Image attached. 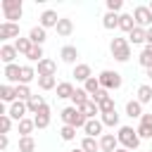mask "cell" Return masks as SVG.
<instances>
[{
    "label": "cell",
    "instance_id": "obj_1",
    "mask_svg": "<svg viewBox=\"0 0 152 152\" xmlns=\"http://www.w3.org/2000/svg\"><path fill=\"white\" fill-rule=\"evenodd\" d=\"M116 138H119V145H121L124 150H128V152L140 145V135H138V131H135L133 126H119Z\"/></svg>",
    "mask_w": 152,
    "mask_h": 152
},
{
    "label": "cell",
    "instance_id": "obj_2",
    "mask_svg": "<svg viewBox=\"0 0 152 152\" xmlns=\"http://www.w3.org/2000/svg\"><path fill=\"white\" fill-rule=\"evenodd\" d=\"M59 116H62V121H64V126H74V128H83L86 124H88V116L81 112V109H76V107H64L62 112H59Z\"/></svg>",
    "mask_w": 152,
    "mask_h": 152
},
{
    "label": "cell",
    "instance_id": "obj_3",
    "mask_svg": "<svg viewBox=\"0 0 152 152\" xmlns=\"http://www.w3.org/2000/svg\"><path fill=\"white\" fill-rule=\"evenodd\" d=\"M109 50H112V57L116 62H128L131 59V43H128V38H112Z\"/></svg>",
    "mask_w": 152,
    "mask_h": 152
},
{
    "label": "cell",
    "instance_id": "obj_4",
    "mask_svg": "<svg viewBox=\"0 0 152 152\" xmlns=\"http://www.w3.org/2000/svg\"><path fill=\"white\" fill-rule=\"evenodd\" d=\"M0 7H2V14H5V21H12V24H17V19H21V14H24L21 0H2Z\"/></svg>",
    "mask_w": 152,
    "mask_h": 152
},
{
    "label": "cell",
    "instance_id": "obj_5",
    "mask_svg": "<svg viewBox=\"0 0 152 152\" xmlns=\"http://www.w3.org/2000/svg\"><path fill=\"white\" fill-rule=\"evenodd\" d=\"M97 81H100V86H102L104 90H119L121 83H124L121 74H119V71H112V69H104V71L97 76Z\"/></svg>",
    "mask_w": 152,
    "mask_h": 152
},
{
    "label": "cell",
    "instance_id": "obj_6",
    "mask_svg": "<svg viewBox=\"0 0 152 152\" xmlns=\"http://www.w3.org/2000/svg\"><path fill=\"white\" fill-rule=\"evenodd\" d=\"M133 19H135V26L150 28V26H152V12H150V7H147V5H138V7L133 10Z\"/></svg>",
    "mask_w": 152,
    "mask_h": 152
},
{
    "label": "cell",
    "instance_id": "obj_7",
    "mask_svg": "<svg viewBox=\"0 0 152 152\" xmlns=\"http://www.w3.org/2000/svg\"><path fill=\"white\" fill-rule=\"evenodd\" d=\"M2 76H5V81H7L10 86H12V83L19 86V83H21V66H19L17 62H14V64H5V74H2Z\"/></svg>",
    "mask_w": 152,
    "mask_h": 152
},
{
    "label": "cell",
    "instance_id": "obj_8",
    "mask_svg": "<svg viewBox=\"0 0 152 152\" xmlns=\"http://www.w3.org/2000/svg\"><path fill=\"white\" fill-rule=\"evenodd\" d=\"M38 19H40V26L48 31V28H57V24H59V19H62V17H57V12H55V10H45Z\"/></svg>",
    "mask_w": 152,
    "mask_h": 152
},
{
    "label": "cell",
    "instance_id": "obj_9",
    "mask_svg": "<svg viewBox=\"0 0 152 152\" xmlns=\"http://www.w3.org/2000/svg\"><path fill=\"white\" fill-rule=\"evenodd\" d=\"M26 112H28V107H26V102H21V100H17V102H12L10 104V109H7V114L19 124L21 119H26Z\"/></svg>",
    "mask_w": 152,
    "mask_h": 152
},
{
    "label": "cell",
    "instance_id": "obj_10",
    "mask_svg": "<svg viewBox=\"0 0 152 152\" xmlns=\"http://www.w3.org/2000/svg\"><path fill=\"white\" fill-rule=\"evenodd\" d=\"M135 131H138L140 140H142V138L150 140V138H152V114H142V116H140V126H138Z\"/></svg>",
    "mask_w": 152,
    "mask_h": 152
},
{
    "label": "cell",
    "instance_id": "obj_11",
    "mask_svg": "<svg viewBox=\"0 0 152 152\" xmlns=\"http://www.w3.org/2000/svg\"><path fill=\"white\" fill-rule=\"evenodd\" d=\"M10 38H19V24L2 21L0 24V40H10Z\"/></svg>",
    "mask_w": 152,
    "mask_h": 152
},
{
    "label": "cell",
    "instance_id": "obj_12",
    "mask_svg": "<svg viewBox=\"0 0 152 152\" xmlns=\"http://www.w3.org/2000/svg\"><path fill=\"white\" fill-rule=\"evenodd\" d=\"M38 76H55L57 74V62L55 59H50V57H45V59H40L38 62Z\"/></svg>",
    "mask_w": 152,
    "mask_h": 152
},
{
    "label": "cell",
    "instance_id": "obj_13",
    "mask_svg": "<svg viewBox=\"0 0 152 152\" xmlns=\"http://www.w3.org/2000/svg\"><path fill=\"white\" fill-rule=\"evenodd\" d=\"M102 128H104V124H102L100 119H88V124L83 126V131H86V135H88V138H97V135L102 138V135H104V133H102Z\"/></svg>",
    "mask_w": 152,
    "mask_h": 152
},
{
    "label": "cell",
    "instance_id": "obj_14",
    "mask_svg": "<svg viewBox=\"0 0 152 152\" xmlns=\"http://www.w3.org/2000/svg\"><path fill=\"white\" fill-rule=\"evenodd\" d=\"M100 150H102V152H116V150H119V138H116L114 133H104V135L100 138Z\"/></svg>",
    "mask_w": 152,
    "mask_h": 152
},
{
    "label": "cell",
    "instance_id": "obj_15",
    "mask_svg": "<svg viewBox=\"0 0 152 152\" xmlns=\"http://www.w3.org/2000/svg\"><path fill=\"white\" fill-rule=\"evenodd\" d=\"M33 121H36V128H48V126H50V107L43 104V107L36 112Z\"/></svg>",
    "mask_w": 152,
    "mask_h": 152
},
{
    "label": "cell",
    "instance_id": "obj_16",
    "mask_svg": "<svg viewBox=\"0 0 152 152\" xmlns=\"http://www.w3.org/2000/svg\"><path fill=\"white\" fill-rule=\"evenodd\" d=\"M17 48L14 45H10V43H5L2 48H0V59L5 62V64H14V59H17Z\"/></svg>",
    "mask_w": 152,
    "mask_h": 152
},
{
    "label": "cell",
    "instance_id": "obj_17",
    "mask_svg": "<svg viewBox=\"0 0 152 152\" xmlns=\"http://www.w3.org/2000/svg\"><path fill=\"white\" fill-rule=\"evenodd\" d=\"M59 57H62L64 64H76V59H78V50H76L74 45H64V48L59 50Z\"/></svg>",
    "mask_w": 152,
    "mask_h": 152
},
{
    "label": "cell",
    "instance_id": "obj_18",
    "mask_svg": "<svg viewBox=\"0 0 152 152\" xmlns=\"http://www.w3.org/2000/svg\"><path fill=\"white\" fill-rule=\"evenodd\" d=\"M28 38H31V43H33V45H43V43L48 40V33H45V28L38 24V26H33V28L28 31Z\"/></svg>",
    "mask_w": 152,
    "mask_h": 152
},
{
    "label": "cell",
    "instance_id": "obj_19",
    "mask_svg": "<svg viewBox=\"0 0 152 152\" xmlns=\"http://www.w3.org/2000/svg\"><path fill=\"white\" fill-rule=\"evenodd\" d=\"M119 28H121V31H126V33H131V31L135 28V19H133V14L121 12V14H119Z\"/></svg>",
    "mask_w": 152,
    "mask_h": 152
},
{
    "label": "cell",
    "instance_id": "obj_20",
    "mask_svg": "<svg viewBox=\"0 0 152 152\" xmlns=\"http://www.w3.org/2000/svg\"><path fill=\"white\" fill-rule=\"evenodd\" d=\"M74 78H76V81H81V83H86L88 78H93L90 66H88V64H76V66H74Z\"/></svg>",
    "mask_w": 152,
    "mask_h": 152
},
{
    "label": "cell",
    "instance_id": "obj_21",
    "mask_svg": "<svg viewBox=\"0 0 152 152\" xmlns=\"http://www.w3.org/2000/svg\"><path fill=\"white\" fill-rule=\"evenodd\" d=\"M0 100L2 102H17V86H10V83H5L2 88H0Z\"/></svg>",
    "mask_w": 152,
    "mask_h": 152
},
{
    "label": "cell",
    "instance_id": "obj_22",
    "mask_svg": "<svg viewBox=\"0 0 152 152\" xmlns=\"http://www.w3.org/2000/svg\"><path fill=\"white\" fill-rule=\"evenodd\" d=\"M71 33H74V21H71V19H66V17H62V19H59V24H57V36L66 38V36H71Z\"/></svg>",
    "mask_w": 152,
    "mask_h": 152
},
{
    "label": "cell",
    "instance_id": "obj_23",
    "mask_svg": "<svg viewBox=\"0 0 152 152\" xmlns=\"http://www.w3.org/2000/svg\"><path fill=\"white\" fill-rule=\"evenodd\" d=\"M145 38H147V28H140V26H135L128 33V43L131 45H140V43H145Z\"/></svg>",
    "mask_w": 152,
    "mask_h": 152
},
{
    "label": "cell",
    "instance_id": "obj_24",
    "mask_svg": "<svg viewBox=\"0 0 152 152\" xmlns=\"http://www.w3.org/2000/svg\"><path fill=\"white\" fill-rule=\"evenodd\" d=\"M126 116L140 119V116H142V104H140L138 100H128V102H126Z\"/></svg>",
    "mask_w": 152,
    "mask_h": 152
},
{
    "label": "cell",
    "instance_id": "obj_25",
    "mask_svg": "<svg viewBox=\"0 0 152 152\" xmlns=\"http://www.w3.org/2000/svg\"><path fill=\"white\" fill-rule=\"evenodd\" d=\"M76 109H81L88 119H95V114H100V107H97V102H93V100L83 102V104H81V107H76Z\"/></svg>",
    "mask_w": 152,
    "mask_h": 152
},
{
    "label": "cell",
    "instance_id": "obj_26",
    "mask_svg": "<svg viewBox=\"0 0 152 152\" xmlns=\"http://www.w3.org/2000/svg\"><path fill=\"white\" fill-rule=\"evenodd\" d=\"M140 104H147V102H152V86H147V83H142L140 88H138V97H135Z\"/></svg>",
    "mask_w": 152,
    "mask_h": 152
},
{
    "label": "cell",
    "instance_id": "obj_27",
    "mask_svg": "<svg viewBox=\"0 0 152 152\" xmlns=\"http://www.w3.org/2000/svg\"><path fill=\"white\" fill-rule=\"evenodd\" d=\"M14 48H17V52H19V55H24V57H26V55L31 52L33 43H31V38H17V40H14Z\"/></svg>",
    "mask_w": 152,
    "mask_h": 152
},
{
    "label": "cell",
    "instance_id": "obj_28",
    "mask_svg": "<svg viewBox=\"0 0 152 152\" xmlns=\"http://www.w3.org/2000/svg\"><path fill=\"white\" fill-rule=\"evenodd\" d=\"M33 78H38V71H36L31 64H24V66H21V83H24V86H28Z\"/></svg>",
    "mask_w": 152,
    "mask_h": 152
},
{
    "label": "cell",
    "instance_id": "obj_29",
    "mask_svg": "<svg viewBox=\"0 0 152 152\" xmlns=\"http://www.w3.org/2000/svg\"><path fill=\"white\" fill-rule=\"evenodd\" d=\"M74 86L69 83V81H62L59 86H57V97H62V100H66V97H74Z\"/></svg>",
    "mask_w": 152,
    "mask_h": 152
},
{
    "label": "cell",
    "instance_id": "obj_30",
    "mask_svg": "<svg viewBox=\"0 0 152 152\" xmlns=\"http://www.w3.org/2000/svg\"><path fill=\"white\" fill-rule=\"evenodd\" d=\"M17 128H19V133H21V138H24V135H31L33 128H36V121L26 116V119H21V121L17 124Z\"/></svg>",
    "mask_w": 152,
    "mask_h": 152
},
{
    "label": "cell",
    "instance_id": "obj_31",
    "mask_svg": "<svg viewBox=\"0 0 152 152\" xmlns=\"http://www.w3.org/2000/svg\"><path fill=\"white\" fill-rule=\"evenodd\" d=\"M102 26H104L107 31H112V28H119V14H114V12H107V14L102 17Z\"/></svg>",
    "mask_w": 152,
    "mask_h": 152
},
{
    "label": "cell",
    "instance_id": "obj_32",
    "mask_svg": "<svg viewBox=\"0 0 152 152\" xmlns=\"http://www.w3.org/2000/svg\"><path fill=\"white\" fill-rule=\"evenodd\" d=\"M59 83H57V78L55 76H38V88L40 90H52V88H57Z\"/></svg>",
    "mask_w": 152,
    "mask_h": 152
},
{
    "label": "cell",
    "instance_id": "obj_33",
    "mask_svg": "<svg viewBox=\"0 0 152 152\" xmlns=\"http://www.w3.org/2000/svg\"><path fill=\"white\" fill-rule=\"evenodd\" d=\"M81 150H83V152H97V150H100V140L86 135V138L81 140Z\"/></svg>",
    "mask_w": 152,
    "mask_h": 152
},
{
    "label": "cell",
    "instance_id": "obj_34",
    "mask_svg": "<svg viewBox=\"0 0 152 152\" xmlns=\"http://www.w3.org/2000/svg\"><path fill=\"white\" fill-rule=\"evenodd\" d=\"M19 152H36V140L31 135L19 138Z\"/></svg>",
    "mask_w": 152,
    "mask_h": 152
},
{
    "label": "cell",
    "instance_id": "obj_35",
    "mask_svg": "<svg viewBox=\"0 0 152 152\" xmlns=\"http://www.w3.org/2000/svg\"><path fill=\"white\" fill-rule=\"evenodd\" d=\"M100 88H102V86H100V81H97V76H93V78H88V81L83 83V90H86V93H88L90 97H93V95H95V93H97Z\"/></svg>",
    "mask_w": 152,
    "mask_h": 152
},
{
    "label": "cell",
    "instance_id": "obj_36",
    "mask_svg": "<svg viewBox=\"0 0 152 152\" xmlns=\"http://www.w3.org/2000/svg\"><path fill=\"white\" fill-rule=\"evenodd\" d=\"M138 62H140V66H145V69H150V66H152V48H150V45L138 55Z\"/></svg>",
    "mask_w": 152,
    "mask_h": 152
},
{
    "label": "cell",
    "instance_id": "obj_37",
    "mask_svg": "<svg viewBox=\"0 0 152 152\" xmlns=\"http://www.w3.org/2000/svg\"><path fill=\"white\" fill-rule=\"evenodd\" d=\"M43 104H45V100H43L40 95H31V100L26 102V107H28V112H31V114H36V112H38Z\"/></svg>",
    "mask_w": 152,
    "mask_h": 152
},
{
    "label": "cell",
    "instance_id": "obj_38",
    "mask_svg": "<svg viewBox=\"0 0 152 152\" xmlns=\"http://www.w3.org/2000/svg\"><path fill=\"white\" fill-rule=\"evenodd\" d=\"M97 107H100V114H109V112H116V104H114V97H112V95H109V97H104V100H102Z\"/></svg>",
    "mask_w": 152,
    "mask_h": 152
},
{
    "label": "cell",
    "instance_id": "obj_39",
    "mask_svg": "<svg viewBox=\"0 0 152 152\" xmlns=\"http://www.w3.org/2000/svg\"><path fill=\"white\" fill-rule=\"evenodd\" d=\"M71 100H74V107H81V104H83V102H88L90 97H88V93H86L83 88H76V90H74V97H71Z\"/></svg>",
    "mask_w": 152,
    "mask_h": 152
},
{
    "label": "cell",
    "instance_id": "obj_40",
    "mask_svg": "<svg viewBox=\"0 0 152 152\" xmlns=\"http://www.w3.org/2000/svg\"><path fill=\"white\" fill-rule=\"evenodd\" d=\"M26 59H31V62H40V59H45V55H43V45H33L31 52L26 55Z\"/></svg>",
    "mask_w": 152,
    "mask_h": 152
},
{
    "label": "cell",
    "instance_id": "obj_41",
    "mask_svg": "<svg viewBox=\"0 0 152 152\" xmlns=\"http://www.w3.org/2000/svg\"><path fill=\"white\" fill-rule=\"evenodd\" d=\"M17 100L28 102V100H31V88H28V86H24V83H19V86H17Z\"/></svg>",
    "mask_w": 152,
    "mask_h": 152
},
{
    "label": "cell",
    "instance_id": "obj_42",
    "mask_svg": "<svg viewBox=\"0 0 152 152\" xmlns=\"http://www.w3.org/2000/svg\"><path fill=\"white\" fill-rule=\"evenodd\" d=\"M100 121H102L104 126H112V128H114V126H119V114H116V112L102 114V116H100Z\"/></svg>",
    "mask_w": 152,
    "mask_h": 152
},
{
    "label": "cell",
    "instance_id": "obj_43",
    "mask_svg": "<svg viewBox=\"0 0 152 152\" xmlns=\"http://www.w3.org/2000/svg\"><path fill=\"white\" fill-rule=\"evenodd\" d=\"M12 121H14V119H12L10 114H0V131H2L5 135L12 131Z\"/></svg>",
    "mask_w": 152,
    "mask_h": 152
},
{
    "label": "cell",
    "instance_id": "obj_44",
    "mask_svg": "<svg viewBox=\"0 0 152 152\" xmlns=\"http://www.w3.org/2000/svg\"><path fill=\"white\" fill-rule=\"evenodd\" d=\"M59 135H62V140H74L76 138V128L74 126H62L59 128Z\"/></svg>",
    "mask_w": 152,
    "mask_h": 152
},
{
    "label": "cell",
    "instance_id": "obj_45",
    "mask_svg": "<svg viewBox=\"0 0 152 152\" xmlns=\"http://www.w3.org/2000/svg\"><path fill=\"white\" fill-rule=\"evenodd\" d=\"M124 7V2L121 0H107V10L109 12H114V14H119V10Z\"/></svg>",
    "mask_w": 152,
    "mask_h": 152
},
{
    "label": "cell",
    "instance_id": "obj_46",
    "mask_svg": "<svg viewBox=\"0 0 152 152\" xmlns=\"http://www.w3.org/2000/svg\"><path fill=\"white\" fill-rule=\"evenodd\" d=\"M104 97H109V90H104V88H100V90H97V93H95V95H93V97H90V100H93V102H97V104H100V102H102V100H104Z\"/></svg>",
    "mask_w": 152,
    "mask_h": 152
},
{
    "label": "cell",
    "instance_id": "obj_47",
    "mask_svg": "<svg viewBox=\"0 0 152 152\" xmlns=\"http://www.w3.org/2000/svg\"><path fill=\"white\" fill-rule=\"evenodd\" d=\"M7 145H10V138L5 133H0V150H7Z\"/></svg>",
    "mask_w": 152,
    "mask_h": 152
},
{
    "label": "cell",
    "instance_id": "obj_48",
    "mask_svg": "<svg viewBox=\"0 0 152 152\" xmlns=\"http://www.w3.org/2000/svg\"><path fill=\"white\" fill-rule=\"evenodd\" d=\"M145 43H147V45H152V26L147 28V38H145Z\"/></svg>",
    "mask_w": 152,
    "mask_h": 152
},
{
    "label": "cell",
    "instance_id": "obj_49",
    "mask_svg": "<svg viewBox=\"0 0 152 152\" xmlns=\"http://www.w3.org/2000/svg\"><path fill=\"white\" fill-rule=\"evenodd\" d=\"M147 76H150V78H152V66H150V69H147Z\"/></svg>",
    "mask_w": 152,
    "mask_h": 152
},
{
    "label": "cell",
    "instance_id": "obj_50",
    "mask_svg": "<svg viewBox=\"0 0 152 152\" xmlns=\"http://www.w3.org/2000/svg\"><path fill=\"white\" fill-rule=\"evenodd\" d=\"M116 152H128V150H124V147H119V150H116Z\"/></svg>",
    "mask_w": 152,
    "mask_h": 152
},
{
    "label": "cell",
    "instance_id": "obj_51",
    "mask_svg": "<svg viewBox=\"0 0 152 152\" xmlns=\"http://www.w3.org/2000/svg\"><path fill=\"white\" fill-rule=\"evenodd\" d=\"M147 7H150V12H152V2H150V5H147Z\"/></svg>",
    "mask_w": 152,
    "mask_h": 152
},
{
    "label": "cell",
    "instance_id": "obj_52",
    "mask_svg": "<svg viewBox=\"0 0 152 152\" xmlns=\"http://www.w3.org/2000/svg\"><path fill=\"white\" fill-rule=\"evenodd\" d=\"M71 152H83V150H71Z\"/></svg>",
    "mask_w": 152,
    "mask_h": 152
},
{
    "label": "cell",
    "instance_id": "obj_53",
    "mask_svg": "<svg viewBox=\"0 0 152 152\" xmlns=\"http://www.w3.org/2000/svg\"><path fill=\"white\" fill-rule=\"evenodd\" d=\"M147 152H152V150H147Z\"/></svg>",
    "mask_w": 152,
    "mask_h": 152
}]
</instances>
